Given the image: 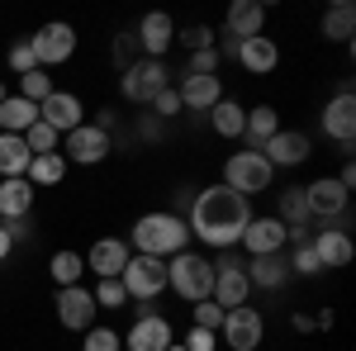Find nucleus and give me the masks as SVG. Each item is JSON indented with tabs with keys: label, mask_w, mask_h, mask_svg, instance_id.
I'll return each mask as SVG.
<instances>
[{
	"label": "nucleus",
	"mask_w": 356,
	"mask_h": 351,
	"mask_svg": "<svg viewBox=\"0 0 356 351\" xmlns=\"http://www.w3.org/2000/svg\"><path fill=\"white\" fill-rule=\"evenodd\" d=\"M252 223V204H247L238 190L219 186H204L195 190V204L191 214H186V228H191V238H200L204 247H214V252H233V247L243 243V228Z\"/></svg>",
	"instance_id": "f257e3e1"
},
{
	"label": "nucleus",
	"mask_w": 356,
	"mask_h": 351,
	"mask_svg": "<svg viewBox=\"0 0 356 351\" xmlns=\"http://www.w3.org/2000/svg\"><path fill=\"white\" fill-rule=\"evenodd\" d=\"M129 252L171 261L176 252H191V228H186V218L171 214V209H152V214H143L134 223V233H129Z\"/></svg>",
	"instance_id": "f03ea898"
},
{
	"label": "nucleus",
	"mask_w": 356,
	"mask_h": 351,
	"mask_svg": "<svg viewBox=\"0 0 356 351\" xmlns=\"http://www.w3.org/2000/svg\"><path fill=\"white\" fill-rule=\"evenodd\" d=\"M166 290H176L186 304L209 299V290H214V261L200 256V252H176L166 261Z\"/></svg>",
	"instance_id": "7ed1b4c3"
},
{
	"label": "nucleus",
	"mask_w": 356,
	"mask_h": 351,
	"mask_svg": "<svg viewBox=\"0 0 356 351\" xmlns=\"http://www.w3.org/2000/svg\"><path fill=\"white\" fill-rule=\"evenodd\" d=\"M275 181L271 162L261 157V152H252V147H243V152H228V162H223V186L238 190L243 199H252V195H266Z\"/></svg>",
	"instance_id": "20e7f679"
},
{
	"label": "nucleus",
	"mask_w": 356,
	"mask_h": 351,
	"mask_svg": "<svg viewBox=\"0 0 356 351\" xmlns=\"http://www.w3.org/2000/svg\"><path fill=\"white\" fill-rule=\"evenodd\" d=\"M166 85H171V67L166 62H152V57H138L129 72H119V95L129 105H152Z\"/></svg>",
	"instance_id": "39448f33"
},
{
	"label": "nucleus",
	"mask_w": 356,
	"mask_h": 351,
	"mask_svg": "<svg viewBox=\"0 0 356 351\" xmlns=\"http://www.w3.org/2000/svg\"><path fill=\"white\" fill-rule=\"evenodd\" d=\"M119 285H124V295L129 304H152L157 295H166V261L162 256H129V266L119 275Z\"/></svg>",
	"instance_id": "423d86ee"
},
{
	"label": "nucleus",
	"mask_w": 356,
	"mask_h": 351,
	"mask_svg": "<svg viewBox=\"0 0 356 351\" xmlns=\"http://www.w3.org/2000/svg\"><path fill=\"white\" fill-rule=\"evenodd\" d=\"M124 337V351H166L176 342V332H171V318L157 313V304H138V318L129 332H119Z\"/></svg>",
	"instance_id": "0eeeda50"
},
{
	"label": "nucleus",
	"mask_w": 356,
	"mask_h": 351,
	"mask_svg": "<svg viewBox=\"0 0 356 351\" xmlns=\"http://www.w3.org/2000/svg\"><path fill=\"white\" fill-rule=\"evenodd\" d=\"M209 299L219 304L223 313L252 299V285H247V261H243V256L219 252V261H214V290H209Z\"/></svg>",
	"instance_id": "6e6552de"
},
{
	"label": "nucleus",
	"mask_w": 356,
	"mask_h": 351,
	"mask_svg": "<svg viewBox=\"0 0 356 351\" xmlns=\"http://www.w3.org/2000/svg\"><path fill=\"white\" fill-rule=\"evenodd\" d=\"M57 152L67 157V166H100L114 152V138L105 129H95V124H81V129H72V133L62 138Z\"/></svg>",
	"instance_id": "1a4fd4ad"
},
{
	"label": "nucleus",
	"mask_w": 356,
	"mask_h": 351,
	"mask_svg": "<svg viewBox=\"0 0 356 351\" xmlns=\"http://www.w3.org/2000/svg\"><path fill=\"white\" fill-rule=\"evenodd\" d=\"M219 337L228 342L223 351H257L261 342H266V318H261L252 304H238V309H228V313H223Z\"/></svg>",
	"instance_id": "9d476101"
},
{
	"label": "nucleus",
	"mask_w": 356,
	"mask_h": 351,
	"mask_svg": "<svg viewBox=\"0 0 356 351\" xmlns=\"http://www.w3.org/2000/svg\"><path fill=\"white\" fill-rule=\"evenodd\" d=\"M29 48H33V57H38L43 72H53V67H62V62L76 57V28L53 19V24H43L33 38H29Z\"/></svg>",
	"instance_id": "9b49d317"
},
{
	"label": "nucleus",
	"mask_w": 356,
	"mask_h": 351,
	"mask_svg": "<svg viewBox=\"0 0 356 351\" xmlns=\"http://www.w3.org/2000/svg\"><path fill=\"white\" fill-rule=\"evenodd\" d=\"M304 204H309V218H314V223H332V218L347 214L352 190H342L337 176H318V181L304 186Z\"/></svg>",
	"instance_id": "f8f14e48"
},
{
	"label": "nucleus",
	"mask_w": 356,
	"mask_h": 351,
	"mask_svg": "<svg viewBox=\"0 0 356 351\" xmlns=\"http://www.w3.org/2000/svg\"><path fill=\"white\" fill-rule=\"evenodd\" d=\"M318 129H323V138L342 142V147H352V138H356V95H352V81H342V90L323 105Z\"/></svg>",
	"instance_id": "ddd939ff"
},
{
	"label": "nucleus",
	"mask_w": 356,
	"mask_h": 351,
	"mask_svg": "<svg viewBox=\"0 0 356 351\" xmlns=\"http://www.w3.org/2000/svg\"><path fill=\"white\" fill-rule=\"evenodd\" d=\"M53 304H57V323L67 327V332H90L95 318H100V309H95V299H90L86 285H67V290H57Z\"/></svg>",
	"instance_id": "4468645a"
},
{
	"label": "nucleus",
	"mask_w": 356,
	"mask_h": 351,
	"mask_svg": "<svg viewBox=\"0 0 356 351\" xmlns=\"http://www.w3.org/2000/svg\"><path fill=\"white\" fill-rule=\"evenodd\" d=\"M261 157L271 162V171H295L314 157V138L300 133V129H280L271 142H261Z\"/></svg>",
	"instance_id": "2eb2a0df"
},
{
	"label": "nucleus",
	"mask_w": 356,
	"mask_h": 351,
	"mask_svg": "<svg viewBox=\"0 0 356 351\" xmlns=\"http://www.w3.org/2000/svg\"><path fill=\"white\" fill-rule=\"evenodd\" d=\"M238 247H247V256H275V252L290 247V228L275 214H252V223L243 228V243Z\"/></svg>",
	"instance_id": "dca6fc26"
},
{
	"label": "nucleus",
	"mask_w": 356,
	"mask_h": 351,
	"mask_svg": "<svg viewBox=\"0 0 356 351\" xmlns=\"http://www.w3.org/2000/svg\"><path fill=\"white\" fill-rule=\"evenodd\" d=\"M138 53L152 57V62H162L171 53V43H176V19L166 15V10H147L143 19H138Z\"/></svg>",
	"instance_id": "f3484780"
},
{
	"label": "nucleus",
	"mask_w": 356,
	"mask_h": 351,
	"mask_svg": "<svg viewBox=\"0 0 356 351\" xmlns=\"http://www.w3.org/2000/svg\"><path fill=\"white\" fill-rule=\"evenodd\" d=\"M38 119H43L57 138H67L72 129L86 124V105H81V95H72V90H53V95L38 105Z\"/></svg>",
	"instance_id": "a211bd4d"
},
{
	"label": "nucleus",
	"mask_w": 356,
	"mask_h": 351,
	"mask_svg": "<svg viewBox=\"0 0 356 351\" xmlns=\"http://www.w3.org/2000/svg\"><path fill=\"white\" fill-rule=\"evenodd\" d=\"M81 256H86V270H90L95 280H119L134 252H129L124 238H100V243H90V252H81Z\"/></svg>",
	"instance_id": "6ab92c4d"
},
{
	"label": "nucleus",
	"mask_w": 356,
	"mask_h": 351,
	"mask_svg": "<svg viewBox=\"0 0 356 351\" xmlns=\"http://www.w3.org/2000/svg\"><path fill=\"white\" fill-rule=\"evenodd\" d=\"M309 247H314V256H318L323 270H342V266H352V256H356L352 233H342V228H318L309 238Z\"/></svg>",
	"instance_id": "aec40b11"
},
{
	"label": "nucleus",
	"mask_w": 356,
	"mask_h": 351,
	"mask_svg": "<svg viewBox=\"0 0 356 351\" xmlns=\"http://www.w3.org/2000/svg\"><path fill=\"white\" fill-rule=\"evenodd\" d=\"M261 28H266V5H261V0H233V5H228V15H223V33H228L233 43L257 38Z\"/></svg>",
	"instance_id": "412c9836"
},
{
	"label": "nucleus",
	"mask_w": 356,
	"mask_h": 351,
	"mask_svg": "<svg viewBox=\"0 0 356 351\" xmlns=\"http://www.w3.org/2000/svg\"><path fill=\"white\" fill-rule=\"evenodd\" d=\"M233 62H243V72H252V76H271L275 67H280V43L266 38V33H257V38L238 43V57Z\"/></svg>",
	"instance_id": "4be33fe9"
},
{
	"label": "nucleus",
	"mask_w": 356,
	"mask_h": 351,
	"mask_svg": "<svg viewBox=\"0 0 356 351\" xmlns=\"http://www.w3.org/2000/svg\"><path fill=\"white\" fill-rule=\"evenodd\" d=\"M176 95H181V109L209 114V109L223 100V81H219V76H181Z\"/></svg>",
	"instance_id": "5701e85b"
},
{
	"label": "nucleus",
	"mask_w": 356,
	"mask_h": 351,
	"mask_svg": "<svg viewBox=\"0 0 356 351\" xmlns=\"http://www.w3.org/2000/svg\"><path fill=\"white\" fill-rule=\"evenodd\" d=\"M247 285L252 290H285L290 285L285 252H275V256H247Z\"/></svg>",
	"instance_id": "b1692460"
},
{
	"label": "nucleus",
	"mask_w": 356,
	"mask_h": 351,
	"mask_svg": "<svg viewBox=\"0 0 356 351\" xmlns=\"http://www.w3.org/2000/svg\"><path fill=\"white\" fill-rule=\"evenodd\" d=\"M275 218L290 228V243H304V238H309L304 228H309L314 218H309V204H304V186L280 190V199H275Z\"/></svg>",
	"instance_id": "393cba45"
},
{
	"label": "nucleus",
	"mask_w": 356,
	"mask_h": 351,
	"mask_svg": "<svg viewBox=\"0 0 356 351\" xmlns=\"http://www.w3.org/2000/svg\"><path fill=\"white\" fill-rule=\"evenodd\" d=\"M318 33H323L328 43L352 48V38H356V5H352V0H337V5H328V15L318 19Z\"/></svg>",
	"instance_id": "a878e982"
},
{
	"label": "nucleus",
	"mask_w": 356,
	"mask_h": 351,
	"mask_svg": "<svg viewBox=\"0 0 356 351\" xmlns=\"http://www.w3.org/2000/svg\"><path fill=\"white\" fill-rule=\"evenodd\" d=\"M280 133V114H275V105H252L243 119V142L252 147V152H261V142H271V138Z\"/></svg>",
	"instance_id": "bb28decb"
},
{
	"label": "nucleus",
	"mask_w": 356,
	"mask_h": 351,
	"mask_svg": "<svg viewBox=\"0 0 356 351\" xmlns=\"http://www.w3.org/2000/svg\"><path fill=\"white\" fill-rule=\"evenodd\" d=\"M33 195H38V190L29 186L24 176L0 181V223H5V218H29V209H33Z\"/></svg>",
	"instance_id": "cd10ccee"
},
{
	"label": "nucleus",
	"mask_w": 356,
	"mask_h": 351,
	"mask_svg": "<svg viewBox=\"0 0 356 351\" xmlns=\"http://www.w3.org/2000/svg\"><path fill=\"white\" fill-rule=\"evenodd\" d=\"M33 124H38V105H29L24 95L10 90V100L0 105V133H19V138H24Z\"/></svg>",
	"instance_id": "c85d7f7f"
},
{
	"label": "nucleus",
	"mask_w": 356,
	"mask_h": 351,
	"mask_svg": "<svg viewBox=\"0 0 356 351\" xmlns=\"http://www.w3.org/2000/svg\"><path fill=\"white\" fill-rule=\"evenodd\" d=\"M24 181L33 190H48V186H62L67 181V157L62 152H43V157H33L24 171Z\"/></svg>",
	"instance_id": "c756f323"
},
{
	"label": "nucleus",
	"mask_w": 356,
	"mask_h": 351,
	"mask_svg": "<svg viewBox=\"0 0 356 351\" xmlns=\"http://www.w3.org/2000/svg\"><path fill=\"white\" fill-rule=\"evenodd\" d=\"M29 162H33V152L24 147V138H19V133H0V181L24 176Z\"/></svg>",
	"instance_id": "7c9ffc66"
},
{
	"label": "nucleus",
	"mask_w": 356,
	"mask_h": 351,
	"mask_svg": "<svg viewBox=\"0 0 356 351\" xmlns=\"http://www.w3.org/2000/svg\"><path fill=\"white\" fill-rule=\"evenodd\" d=\"M48 275H53V285L57 290H67V285H81V275H86V256L81 252H53V261H48Z\"/></svg>",
	"instance_id": "2f4dec72"
},
{
	"label": "nucleus",
	"mask_w": 356,
	"mask_h": 351,
	"mask_svg": "<svg viewBox=\"0 0 356 351\" xmlns=\"http://www.w3.org/2000/svg\"><path fill=\"white\" fill-rule=\"evenodd\" d=\"M209 119H214V133H219V138H243V119H247V109L238 105V100H228V95H223L219 105L209 109Z\"/></svg>",
	"instance_id": "473e14b6"
},
{
	"label": "nucleus",
	"mask_w": 356,
	"mask_h": 351,
	"mask_svg": "<svg viewBox=\"0 0 356 351\" xmlns=\"http://www.w3.org/2000/svg\"><path fill=\"white\" fill-rule=\"evenodd\" d=\"M53 90H57V85H53V72H43V67H33L29 76H19V90H15V95H24L29 105H43V100H48Z\"/></svg>",
	"instance_id": "72a5a7b5"
},
{
	"label": "nucleus",
	"mask_w": 356,
	"mask_h": 351,
	"mask_svg": "<svg viewBox=\"0 0 356 351\" xmlns=\"http://www.w3.org/2000/svg\"><path fill=\"white\" fill-rule=\"evenodd\" d=\"M176 43H181L186 53H204V48H219V38H214V28H209V24H186V28H176Z\"/></svg>",
	"instance_id": "f704fd0d"
},
{
	"label": "nucleus",
	"mask_w": 356,
	"mask_h": 351,
	"mask_svg": "<svg viewBox=\"0 0 356 351\" xmlns=\"http://www.w3.org/2000/svg\"><path fill=\"white\" fill-rule=\"evenodd\" d=\"M24 147L33 152V157H43V152H57V147H62V138H57L53 129H48V124L38 119V124H33V129L24 133Z\"/></svg>",
	"instance_id": "c9c22d12"
},
{
	"label": "nucleus",
	"mask_w": 356,
	"mask_h": 351,
	"mask_svg": "<svg viewBox=\"0 0 356 351\" xmlns=\"http://www.w3.org/2000/svg\"><path fill=\"white\" fill-rule=\"evenodd\" d=\"M90 299H95V309H129V295H124L119 280H95Z\"/></svg>",
	"instance_id": "e433bc0d"
},
{
	"label": "nucleus",
	"mask_w": 356,
	"mask_h": 351,
	"mask_svg": "<svg viewBox=\"0 0 356 351\" xmlns=\"http://www.w3.org/2000/svg\"><path fill=\"white\" fill-rule=\"evenodd\" d=\"M295 247V252H290V256H285V261H290V275H318V256H314V247H309V238H304V243H290Z\"/></svg>",
	"instance_id": "4c0bfd02"
},
{
	"label": "nucleus",
	"mask_w": 356,
	"mask_h": 351,
	"mask_svg": "<svg viewBox=\"0 0 356 351\" xmlns=\"http://www.w3.org/2000/svg\"><path fill=\"white\" fill-rule=\"evenodd\" d=\"M191 318H195V327H204V332H219L223 327V309L214 304V299H200V304H191Z\"/></svg>",
	"instance_id": "58836bf2"
},
{
	"label": "nucleus",
	"mask_w": 356,
	"mask_h": 351,
	"mask_svg": "<svg viewBox=\"0 0 356 351\" xmlns=\"http://www.w3.org/2000/svg\"><path fill=\"white\" fill-rule=\"evenodd\" d=\"M81 351H124V337H119L114 327H90L86 342H81Z\"/></svg>",
	"instance_id": "ea45409f"
},
{
	"label": "nucleus",
	"mask_w": 356,
	"mask_h": 351,
	"mask_svg": "<svg viewBox=\"0 0 356 351\" xmlns=\"http://www.w3.org/2000/svg\"><path fill=\"white\" fill-rule=\"evenodd\" d=\"M5 62H10V72H15V76H29V72L38 67V57H33V48H29V38H19V43L5 53Z\"/></svg>",
	"instance_id": "a19ab883"
},
{
	"label": "nucleus",
	"mask_w": 356,
	"mask_h": 351,
	"mask_svg": "<svg viewBox=\"0 0 356 351\" xmlns=\"http://www.w3.org/2000/svg\"><path fill=\"white\" fill-rule=\"evenodd\" d=\"M181 76H219V53H214V48L191 53V62H186V72H181Z\"/></svg>",
	"instance_id": "79ce46f5"
},
{
	"label": "nucleus",
	"mask_w": 356,
	"mask_h": 351,
	"mask_svg": "<svg viewBox=\"0 0 356 351\" xmlns=\"http://www.w3.org/2000/svg\"><path fill=\"white\" fill-rule=\"evenodd\" d=\"M138 57H143V53H138V38H134V33H119V38H114V67L129 72Z\"/></svg>",
	"instance_id": "37998d69"
},
{
	"label": "nucleus",
	"mask_w": 356,
	"mask_h": 351,
	"mask_svg": "<svg viewBox=\"0 0 356 351\" xmlns=\"http://www.w3.org/2000/svg\"><path fill=\"white\" fill-rule=\"evenodd\" d=\"M147 109H152V119H162V124H166V119H176V114H181V95H176V85H166Z\"/></svg>",
	"instance_id": "c03bdc74"
},
{
	"label": "nucleus",
	"mask_w": 356,
	"mask_h": 351,
	"mask_svg": "<svg viewBox=\"0 0 356 351\" xmlns=\"http://www.w3.org/2000/svg\"><path fill=\"white\" fill-rule=\"evenodd\" d=\"M214 337H219V332H204V327H191L181 347H186V351H219V342H214Z\"/></svg>",
	"instance_id": "a18cd8bd"
},
{
	"label": "nucleus",
	"mask_w": 356,
	"mask_h": 351,
	"mask_svg": "<svg viewBox=\"0 0 356 351\" xmlns=\"http://www.w3.org/2000/svg\"><path fill=\"white\" fill-rule=\"evenodd\" d=\"M0 228L10 233V243H24V238H29V218H5Z\"/></svg>",
	"instance_id": "49530a36"
},
{
	"label": "nucleus",
	"mask_w": 356,
	"mask_h": 351,
	"mask_svg": "<svg viewBox=\"0 0 356 351\" xmlns=\"http://www.w3.org/2000/svg\"><path fill=\"white\" fill-rule=\"evenodd\" d=\"M191 204H195V186H181V190H176V209H171V214L186 218V214H191Z\"/></svg>",
	"instance_id": "de8ad7c7"
},
{
	"label": "nucleus",
	"mask_w": 356,
	"mask_h": 351,
	"mask_svg": "<svg viewBox=\"0 0 356 351\" xmlns=\"http://www.w3.org/2000/svg\"><path fill=\"white\" fill-rule=\"evenodd\" d=\"M138 133L147 138V142H157V138H162V119H152V114H143V124H138Z\"/></svg>",
	"instance_id": "09e8293b"
},
{
	"label": "nucleus",
	"mask_w": 356,
	"mask_h": 351,
	"mask_svg": "<svg viewBox=\"0 0 356 351\" xmlns=\"http://www.w3.org/2000/svg\"><path fill=\"white\" fill-rule=\"evenodd\" d=\"M337 181H342V190H356V166L342 162V171H337Z\"/></svg>",
	"instance_id": "8fccbe9b"
},
{
	"label": "nucleus",
	"mask_w": 356,
	"mask_h": 351,
	"mask_svg": "<svg viewBox=\"0 0 356 351\" xmlns=\"http://www.w3.org/2000/svg\"><path fill=\"white\" fill-rule=\"evenodd\" d=\"M332 323H337V313H332V309H318V318H314V327H323V332H328Z\"/></svg>",
	"instance_id": "3c124183"
},
{
	"label": "nucleus",
	"mask_w": 356,
	"mask_h": 351,
	"mask_svg": "<svg viewBox=\"0 0 356 351\" xmlns=\"http://www.w3.org/2000/svg\"><path fill=\"white\" fill-rule=\"evenodd\" d=\"M10 252H15V243H10V233H5V228H0V266H5V261H10Z\"/></svg>",
	"instance_id": "603ef678"
},
{
	"label": "nucleus",
	"mask_w": 356,
	"mask_h": 351,
	"mask_svg": "<svg viewBox=\"0 0 356 351\" xmlns=\"http://www.w3.org/2000/svg\"><path fill=\"white\" fill-rule=\"evenodd\" d=\"M290 323H295V332H314V318H309V313H295Z\"/></svg>",
	"instance_id": "864d4df0"
},
{
	"label": "nucleus",
	"mask_w": 356,
	"mask_h": 351,
	"mask_svg": "<svg viewBox=\"0 0 356 351\" xmlns=\"http://www.w3.org/2000/svg\"><path fill=\"white\" fill-rule=\"evenodd\" d=\"M5 100H10V85H5V81H0V105H5Z\"/></svg>",
	"instance_id": "5fc2aeb1"
},
{
	"label": "nucleus",
	"mask_w": 356,
	"mask_h": 351,
	"mask_svg": "<svg viewBox=\"0 0 356 351\" xmlns=\"http://www.w3.org/2000/svg\"><path fill=\"white\" fill-rule=\"evenodd\" d=\"M166 351H186V347H181V342H171V347H166Z\"/></svg>",
	"instance_id": "6e6d98bb"
}]
</instances>
